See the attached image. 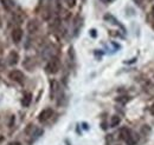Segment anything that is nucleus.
Masks as SVG:
<instances>
[{"instance_id":"f257e3e1","label":"nucleus","mask_w":154,"mask_h":145,"mask_svg":"<svg viewBox=\"0 0 154 145\" xmlns=\"http://www.w3.org/2000/svg\"><path fill=\"white\" fill-rule=\"evenodd\" d=\"M120 135H121V138L127 143L128 145H135V138L132 133V131L127 127H122L121 131H120Z\"/></svg>"},{"instance_id":"f03ea898","label":"nucleus","mask_w":154,"mask_h":145,"mask_svg":"<svg viewBox=\"0 0 154 145\" xmlns=\"http://www.w3.org/2000/svg\"><path fill=\"white\" fill-rule=\"evenodd\" d=\"M58 70H59V60L57 58H51L50 61L46 65V71L49 73L55 74V73L58 72Z\"/></svg>"},{"instance_id":"7ed1b4c3","label":"nucleus","mask_w":154,"mask_h":145,"mask_svg":"<svg viewBox=\"0 0 154 145\" xmlns=\"http://www.w3.org/2000/svg\"><path fill=\"white\" fill-rule=\"evenodd\" d=\"M52 114H54V110L52 109H44L40 113H39L38 120L39 122H42V123H44V122L49 120V119L52 117Z\"/></svg>"},{"instance_id":"20e7f679","label":"nucleus","mask_w":154,"mask_h":145,"mask_svg":"<svg viewBox=\"0 0 154 145\" xmlns=\"http://www.w3.org/2000/svg\"><path fill=\"white\" fill-rule=\"evenodd\" d=\"M8 78L12 79L13 81H17V83H23L24 80V73L19 71V70H13L8 73Z\"/></svg>"},{"instance_id":"39448f33","label":"nucleus","mask_w":154,"mask_h":145,"mask_svg":"<svg viewBox=\"0 0 154 145\" xmlns=\"http://www.w3.org/2000/svg\"><path fill=\"white\" fill-rule=\"evenodd\" d=\"M38 27H39V22L36 19H32V20H30V21L27 22V31H29L30 33L37 32Z\"/></svg>"},{"instance_id":"423d86ee","label":"nucleus","mask_w":154,"mask_h":145,"mask_svg":"<svg viewBox=\"0 0 154 145\" xmlns=\"http://www.w3.org/2000/svg\"><path fill=\"white\" fill-rule=\"evenodd\" d=\"M21 38H23V30L19 28V27H18V28H14V30L12 31V39H13V41H14L16 44H19Z\"/></svg>"},{"instance_id":"0eeeda50","label":"nucleus","mask_w":154,"mask_h":145,"mask_svg":"<svg viewBox=\"0 0 154 145\" xmlns=\"http://www.w3.org/2000/svg\"><path fill=\"white\" fill-rule=\"evenodd\" d=\"M7 60H8V64L10 65H16L17 63H18V60H19V55L17 52H11L10 55H8V58H7Z\"/></svg>"},{"instance_id":"6e6552de","label":"nucleus","mask_w":154,"mask_h":145,"mask_svg":"<svg viewBox=\"0 0 154 145\" xmlns=\"http://www.w3.org/2000/svg\"><path fill=\"white\" fill-rule=\"evenodd\" d=\"M31 100H32V94H31L30 92H26V93L24 94V98H23V100H21V104H23L24 106H29L30 103H31Z\"/></svg>"},{"instance_id":"1a4fd4ad","label":"nucleus","mask_w":154,"mask_h":145,"mask_svg":"<svg viewBox=\"0 0 154 145\" xmlns=\"http://www.w3.org/2000/svg\"><path fill=\"white\" fill-rule=\"evenodd\" d=\"M0 1H1V4H2L4 8H5V10H7V11L12 10V8H13V6H14V1H13V0H0Z\"/></svg>"},{"instance_id":"9d476101","label":"nucleus","mask_w":154,"mask_h":145,"mask_svg":"<svg viewBox=\"0 0 154 145\" xmlns=\"http://www.w3.org/2000/svg\"><path fill=\"white\" fill-rule=\"evenodd\" d=\"M50 86H51V98L54 99V97L56 96V93H57L58 91V83L56 80H51Z\"/></svg>"},{"instance_id":"9b49d317","label":"nucleus","mask_w":154,"mask_h":145,"mask_svg":"<svg viewBox=\"0 0 154 145\" xmlns=\"http://www.w3.org/2000/svg\"><path fill=\"white\" fill-rule=\"evenodd\" d=\"M120 122H121V119H120V117H119V116H113V117H112V119H110V126L112 127L117 126V125L120 124Z\"/></svg>"},{"instance_id":"f8f14e48","label":"nucleus","mask_w":154,"mask_h":145,"mask_svg":"<svg viewBox=\"0 0 154 145\" xmlns=\"http://www.w3.org/2000/svg\"><path fill=\"white\" fill-rule=\"evenodd\" d=\"M76 1L77 0H65V2H66V5H68V7H74V6L76 5Z\"/></svg>"},{"instance_id":"ddd939ff","label":"nucleus","mask_w":154,"mask_h":145,"mask_svg":"<svg viewBox=\"0 0 154 145\" xmlns=\"http://www.w3.org/2000/svg\"><path fill=\"white\" fill-rule=\"evenodd\" d=\"M90 34L93 37H96V31H95V30H91V31H90Z\"/></svg>"},{"instance_id":"4468645a","label":"nucleus","mask_w":154,"mask_h":145,"mask_svg":"<svg viewBox=\"0 0 154 145\" xmlns=\"http://www.w3.org/2000/svg\"><path fill=\"white\" fill-rule=\"evenodd\" d=\"M10 145H21V144H20L19 142H14V143H11Z\"/></svg>"},{"instance_id":"2eb2a0df","label":"nucleus","mask_w":154,"mask_h":145,"mask_svg":"<svg viewBox=\"0 0 154 145\" xmlns=\"http://www.w3.org/2000/svg\"><path fill=\"white\" fill-rule=\"evenodd\" d=\"M2 141H4V137H2V136H0V142H2Z\"/></svg>"},{"instance_id":"dca6fc26","label":"nucleus","mask_w":154,"mask_h":145,"mask_svg":"<svg viewBox=\"0 0 154 145\" xmlns=\"http://www.w3.org/2000/svg\"><path fill=\"white\" fill-rule=\"evenodd\" d=\"M152 14H153V17H154V6L152 7Z\"/></svg>"},{"instance_id":"f3484780","label":"nucleus","mask_w":154,"mask_h":145,"mask_svg":"<svg viewBox=\"0 0 154 145\" xmlns=\"http://www.w3.org/2000/svg\"><path fill=\"white\" fill-rule=\"evenodd\" d=\"M102 1H103V2H108L109 0H102Z\"/></svg>"}]
</instances>
